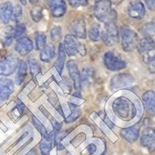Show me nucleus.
Here are the masks:
<instances>
[{
    "label": "nucleus",
    "instance_id": "nucleus-1",
    "mask_svg": "<svg viewBox=\"0 0 155 155\" xmlns=\"http://www.w3.org/2000/svg\"><path fill=\"white\" fill-rule=\"evenodd\" d=\"M94 15L100 22L106 24L108 23H116L117 14L112 8L109 0H98L94 7Z\"/></svg>",
    "mask_w": 155,
    "mask_h": 155
},
{
    "label": "nucleus",
    "instance_id": "nucleus-2",
    "mask_svg": "<svg viewBox=\"0 0 155 155\" xmlns=\"http://www.w3.org/2000/svg\"><path fill=\"white\" fill-rule=\"evenodd\" d=\"M113 107L115 113L123 119H132L136 115L134 105L124 97L116 99L113 102Z\"/></svg>",
    "mask_w": 155,
    "mask_h": 155
},
{
    "label": "nucleus",
    "instance_id": "nucleus-3",
    "mask_svg": "<svg viewBox=\"0 0 155 155\" xmlns=\"http://www.w3.org/2000/svg\"><path fill=\"white\" fill-rule=\"evenodd\" d=\"M120 34H121L122 48L124 51L131 52L137 48L140 39L138 34L135 31L129 27H124L121 28Z\"/></svg>",
    "mask_w": 155,
    "mask_h": 155
},
{
    "label": "nucleus",
    "instance_id": "nucleus-4",
    "mask_svg": "<svg viewBox=\"0 0 155 155\" xmlns=\"http://www.w3.org/2000/svg\"><path fill=\"white\" fill-rule=\"evenodd\" d=\"M62 44L66 54L69 57L75 56L78 54L81 56H85L86 54V48L85 44L76 41L75 37H73L71 34H68L65 36L64 41Z\"/></svg>",
    "mask_w": 155,
    "mask_h": 155
},
{
    "label": "nucleus",
    "instance_id": "nucleus-5",
    "mask_svg": "<svg viewBox=\"0 0 155 155\" xmlns=\"http://www.w3.org/2000/svg\"><path fill=\"white\" fill-rule=\"evenodd\" d=\"M101 39L108 47L113 46L120 41V31L116 23L105 24V28L101 34Z\"/></svg>",
    "mask_w": 155,
    "mask_h": 155
},
{
    "label": "nucleus",
    "instance_id": "nucleus-6",
    "mask_svg": "<svg viewBox=\"0 0 155 155\" xmlns=\"http://www.w3.org/2000/svg\"><path fill=\"white\" fill-rule=\"evenodd\" d=\"M103 62L108 70L111 71H119L127 68V63L122 58L115 54L112 51H108L105 54Z\"/></svg>",
    "mask_w": 155,
    "mask_h": 155
},
{
    "label": "nucleus",
    "instance_id": "nucleus-7",
    "mask_svg": "<svg viewBox=\"0 0 155 155\" xmlns=\"http://www.w3.org/2000/svg\"><path fill=\"white\" fill-rule=\"evenodd\" d=\"M19 59L14 54L8 55L0 61V75L9 76L18 68Z\"/></svg>",
    "mask_w": 155,
    "mask_h": 155
},
{
    "label": "nucleus",
    "instance_id": "nucleus-8",
    "mask_svg": "<svg viewBox=\"0 0 155 155\" xmlns=\"http://www.w3.org/2000/svg\"><path fill=\"white\" fill-rule=\"evenodd\" d=\"M134 83V78L131 74L127 73H121L116 74L110 81L111 90H117L120 88L130 87Z\"/></svg>",
    "mask_w": 155,
    "mask_h": 155
},
{
    "label": "nucleus",
    "instance_id": "nucleus-9",
    "mask_svg": "<svg viewBox=\"0 0 155 155\" xmlns=\"http://www.w3.org/2000/svg\"><path fill=\"white\" fill-rule=\"evenodd\" d=\"M140 143L149 151L155 150V130L151 127H147L142 131L140 136Z\"/></svg>",
    "mask_w": 155,
    "mask_h": 155
},
{
    "label": "nucleus",
    "instance_id": "nucleus-10",
    "mask_svg": "<svg viewBox=\"0 0 155 155\" xmlns=\"http://www.w3.org/2000/svg\"><path fill=\"white\" fill-rule=\"evenodd\" d=\"M69 30L74 37L80 39L86 38V25L82 19H76L71 23Z\"/></svg>",
    "mask_w": 155,
    "mask_h": 155
},
{
    "label": "nucleus",
    "instance_id": "nucleus-11",
    "mask_svg": "<svg viewBox=\"0 0 155 155\" xmlns=\"http://www.w3.org/2000/svg\"><path fill=\"white\" fill-rule=\"evenodd\" d=\"M14 82L9 78H0V103L5 102L14 92Z\"/></svg>",
    "mask_w": 155,
    "mask_h": 155
},
{
    "label": "nucleus",
    "instance_id": "nucleus-12",
    "mask_svg": "<svg viewBox=\"0 0 155 155\" xmlns=\"http://www.w3.org/2000/svg\"><path fill=\"white\" fill-rule=\"evenodd\" d=\"M68 71L69 75L71 78L72 79L73 83H74V87L77 92H79L81 88V73L78 69V64L74 61H69L67 64Z\"/></svg>",
    "mask_w": 155,
    "mask_h": 155
},
{
    "label": "nucleus",
    "instance_id": "nucleus-13",
    "mask_svg": "<svg viewBox=\"0 0 155 155\" xmlns=\"http://www.w3.org/2000/svg\"><path fill=\"white\" fill-rule=\"evenodd\" d=\"M46 2L54 17L60 18L65 14L67 5L64 0H46Z\"/></svg>",
    "mask_w": 155,
    "mask_h": 155
},
{
    "label": "nucleus",
    "instance_id": "nucleus-14",
    "mask_svg": "<svg viewBox=\"0 0 155 155\" xmlns=\"http://www.w3.org/2000/svg\"><path fill=\"white\" fill-rule=\"evenodd\" d=\"M34 49V44L30 38L27 37L16 40L15 51L21 56H26Z\"/></svg>",
    "mask_w": 155,
    "mask_h": 155
},
{
    "label": "nucleus",
    "instance_id": "nucleus-15",
    "mask_svg": "<svg viewBox=\"0 0 155 155\" xmlns=\"http://www.w3.org/2000/svg\"><path fill=\"white\" fill-rule=\"evenodd\" d=\"M128 14L131 18L136 19H140L144 17L146 14V9L144 5L140 1H133L128 6Z\"/></svg>",
    "mask_w": 155,
    "mask_h": 155
},
{
    "label": "nucleus",
    "instance_id": "nucleus-16",
    "mask_svg": "<svg viewBox=\"0 0 155 155\" xmlns=\"http://www.w3.org/2000/svg\"><path fill=\"white\" fill-rule=\"evenodd\" d=\"M142 101L147 113L150 116H155V92L149 90L142 95Z\"/></svg>",
    "mask_w": 155,
    "mask_h": 155
},
{
    "label": "nucleus",
    "instance_id": "nucleus-17",
    "mask_svg": "<svg viewBox=\"0 0 155 155\" xmlns=\"http://www.w3.org/2000/svg\"><path fill=\"white\" fill-rule=\"evenodd\" d=\"M120 136L129 143H134L140 136L139 127L134 126V127L121 129Z\"/></svg>",
    "mask_w": 155,
    "mask_h": 155
},
{
    "label": "nucleus",
    "instance_id": "nucleus-18",
    "mask_svg": "<svg viewBox=\"0 0 155 155\" xmlns=\"http://www.w3.org/2000/svg\"><path fill=\"white\" fill-rule=\"evenodd\" d=\"M12 3L6 2L0 5V22L4 24H7L12 19Z\"/></svg>",
    "mask_w": 155,
    "mask_h": 155
},
{
    "label": "nucleus",
    "instance_id": "nucleus-19",
    "mask_svg": "<svg viewBox=\"0 0 155 155\" xmlns=\"http://www.w3.org/2000/svg\"><path fill=\"white\" fill-rule=\"evenodd\" d=\"M27 71H28V65L27 62L23 60L20 61L18 66V71L16 73V78H15L16 85H20L23 84L25 78L27 77Z\"/></svg>",
    "mask_w": 155,
    "mask_h": 155
},
{
    "label": "nucleus",
    "instance_id": "nucleus-20",
    "mask_svg": "<svg viewBox=\"0 0 155 155\" xmlns=\"http://www.w3.org/2000/svg\"><path fill=\"white\" fill-rule=\"evenodd\" d=\"M55 56V48L54 45L49 44H47L41 51L40 53V59L43 62L48 63L51 61V60L54 58Z\"/></svg>",
    "mask_w": 155,
    "mask_h": 155
},
{
    "label": "nucleus",
    "instance_id": "nucleus-21",
    "mask_svg": "<svg viewBox=\"0 0 155 155\" xmlns=\"http://www.w3.org/2000/svg\"><path fill=\"white\" fill-rule=\"evenodd\" d=\"M137 48L138 50V52L142 55L145 52H147V51L154 49L155 41L152 38H147V37H144L141 41H140Z\"/></svg>",
    "mask_w": 155,
    "mask_h": 155
},
{
    "label": "nucleus",
    "instance_id": "nucleus-22",
    "mask_svg": "<svg viewBox=\"0 0 155 155\" xmlns=\"http://www.w3.org/2000/svg\"><path fill=\"white\" fill-rule=\"evenodd\" d=\"M66 58V53L64 49L63 44H59V48H58V59L55 62V68H56L59 74H61L63 71L64 67V62H65Z\"/></svg>",
    "mask_w": 155,
    "mask_h": 155
},
{
    "label": "nucleus",
    "instance_id": "nucleus-23",
    "mask_svg": "<svg viewBox=\"0 0 155 155\" xmlns=\"http://www.w3.org/2000/svg\"><path fill=\"white\" fill-rule=\"evenodd\" d=\"M140 34L147 38H152L155 36V22H149L141 27L140 29Z\"/></svg>",
    "mask_w": 155,
    "mask_h": 155
},
{
    "label": "nucleus",
    "instance_id": "nucleus-24",
    "mask_svg": "<svg viewBox=\"0 0 155 155\" xmlns=\"http://www.w3.org/2000/svg\"><path fill=\"white\" fill-rule=\"evenodd\" d=\"M88 37L92 41H99L101 38L102 30L100 25L98 23H94L91 26L88 30Z\"/></svg>",
    "mask_w": 155,
    "mask_h": 155
},
{
    "label": "nucleus",
    "instance_id": "nucleus-25",
    "mask_svg": "<svg viewBox=\"0 0 155 155\" xmlns=\"http://www.w3.org/2000/svg\"><path fill=\"white\" fill-rule=\"evenodd\" d=\"M32 121H33V124L35 126V127L37 128V130L41 133V134L42 135L43 137L45 140H53V134H48V131H47L46 128L44 127V126L41 124V122L39 121L35 116H33L32 117Z\"/></svg>",
    "mask_w": 155,
    "mask_h": 155
},
{
    "label": "nucleus",
    "instance_id": "nucleus-26",
    "mask_svg": "<svg viewBox=\"0 0 155 155\" xmlns=\"http://www.w3.org/2000/svg\"><path fill=\"white\" fill-rule=\"evenodd\" d=\"M69 106H70L71 113L70 114V116H68L65 119V122L67 124H70V123L74 122L76 120L79 118L81 114V109H79V107L78 106L72 104V103H69Z\"/></svg>",
    "mask_w": 155,
    "mask_h": 155
},
{
    "label": "nucleus",
    "instance_id": "nucleus-27",
    "mask_svg": "<svg viewBox=\"0 0 155 155\" xmlns=\"http://www.w3.org/2000/svg\"><path fill=\"white\" fill-rule=\"evenodd\" d=\"M14 39V28L9 27L6 28L2 35V44L5 48L10 46Z\"/></svg>",
    "mask_w": 155,
    "mask_h": 155
},
{
    "label": "nucleus",
    "instance_id": "nucleus-28",
    "mask_svg": "<svg viewBox=\"0 0 155 155\" xmlns=\"http://www.w3.org/2000/svg\"><path fill=\"white\" fill-rule=\"evenodd\" d=\"M94 70L92 68H83L82 73L81 74V83L83 85H88L91 82L92 79L93 78Z\"/></svg>",
    "mask_w": 155,
    "mask_h": 155
},
{
    "label": "nucleus",
    "instance_id": "nucleus-29",
    "mask_svg": "<svg viewBox=\"0 0 155 155\" xmlns=\"http://www.w3.org/2000/svg\"><path fill=\"white\" fill-rule=\"evenodd\" d=\"M30 74L33 77L37 76L41 71V66L35 58H30L28 61Z\"/></svg>",
    "mask_w": 155,
    "mask_h": 155
},
{
    "label": "nucleus",
    "instance_id": "nucleus-30",
    "mask_svg": "<svg viewBox=\"0 0 155 155\" xmlns=\"http://www.w3.org/2000/svg\"><path fill=\"white\" fill-rule=\"evenodd\" d=\"M36 48L41 51L47 45V36L42 33H37L35 36Z\"/></svg>",
    "mask_w": 155,
    "mask_h": 155
},
{
    "label": "nucleus",
    "instance_id": "nucleus-31",
    "mask_svg": "<svg viewBox=\"0 0 155 155\" xmlns=\"http://www.w3.org/2000/svg\"><path fill=\"white\" fill-rule=\"evenodd\" d=\"M30 16H31L32 19L34 20L35 23H38L43 18V8L41 5H37L34 8L31 9L30 11Z\"/></svg>",
    "mask_w": 155,
    "mask_h": 155
},
{
    "label": "nucleus",
    "instance_id": "nucleus-32",
    "mask_svg": "<svg viewBox=\"0 0 155 155\" xmlns=\"http://www.w3.org/2000/svg\"><path fill=\"white\" fill-rule=\"evenodd\" d=\"M26 34H27V27L24 23H16V27L14 28V39L18 40L24 37Z\"/></svg>",
    "mask_w": 155,
    "mask_h": 155
},
{
    "label": "nucleus",
    "instance_id": "nucleus-33",
    "mask_svg": "<svg viewBox=\"0 0 155 155\" xmlns=\"http://www.w3.org/2000/svg\"><path fill=\"white\" fill-rule=\"evenodd\" d=\"M52 149V140H43L40 144V150L42 155H48Z\"/></svg>",
    "mask_w": 155,
    "mask_h": 155
},
{
    "label": "nucleus",
    "instance_id": "nucleus-34",
    "mask_svg": "<svg viewBox=\"0 0 155 155\" xmlns=\"http://www.w3.org/2000/svg\"><path fill=\"white\" fill-rule=\"evenodd\" d=\"M51 39L54 42H58L61 40L62 30L59 26H55L51 30Z\"/></svg>",
    "mask_w": 155,
    "mask_h": 155
},
{
    "label": "nucleus",
    "instance_id": "nucleus-35",
    "mask_svg": "<svg viewBox=\"0 0 155 155\" xmlns=\"http://www.w3.org/2000/svg\"><path fill=\"white\" fill-rule=\"evenodd\" d=\"M22 16H23V10H22L21 6L19 5H15L14 7H13V9H12V20H13L15 23H19V22H20Z\"/></svg>",
    "mask_w": 155,
    "mask_h": 155
},
{
    "label": "nucleus",
    "instance_id": "nucleus-36",
    "mask_svg": "<svg viewBox=\"0 0 155 155\" xmlns=\"http://www.w3.org/2000/svg\"><path fill=\"white\" fill-rule=\"evenodd\" d=\"M71 6L74 8H79L88 5V0H68Z\"/></svg>",
    "mask_w": 155,
    "mask_h": 155
},
{
    "label": "nucleus",
    "instance_id": "nucleus-37",
    "mask_svg": "<svg viewBox=\"0 0 155 155\" xmlns=\"http://www.w3.org/2000/svg\"><path fill=\"white\" fill-rule=\"evenodd\" d=\"M146 5L150 10H155V0H145Z\"/></svg>",
    "mask_w": 155,
    "mask_h": 155
},
{
    "label": "nucleus",
    "instance_id": "nucleus-38",
    "mask_svg": "<svg viewBox=\"0 0 155 155\" xmlns=\"http://www.w3.org/2000/svg\"><path fill=\"white\" fill-rule=\"evenodd\" d=\"M147 66L151 72H155V57L147 64Z\"/></svg>",
    "mask_w": 155,
    "mask_h": 155
},
{
    "label": "nucleus",
    "instance_id": "nucleus-39",
    "mask_svg": "<svg viewBox=\"0 0 155 155\" xmlns=\"http://www.w3.org/2000/svg\"><path fill=\"white\" fill-rule=\"evenodd\" d=\"M96 149L97 147L96 146H95V144H94V143H91V144L88 145V147H87V151H88V153L91 155L92 154V153H95Z\"/></svg>",
    "mask_w": 155,
    "mask_h": 155
},
{
    "label": "nucleus",
    "instance_id": "nucleus-40",
    "mask_svg": "<svg viewBox=\"0 0 155 155\" xmlns=\"http://www.w3.org/2000/svg\"><path fill=\"white\" fill-rule=\"evenodd\" d=\"M29 2L31 4H35L37 3V2H39V0H29Z\"/></svg>",
    "mask_w": 155,
    "mask_h": 155
},
{
    "label": "nucleus",
    "instance_id": "nucleus-41",
    "mask_svg": "<svg viewBox=\"0 0 155 155\" xmlns=\"http://www.w3.org/2000/svg\"><path fill=\"white\" fill-rule=\"evenodd\" d=\"M19 2H21V3L24 5L27 4V0H19Z\"/></svg>",
    "mask_w": 155,
    "mask_h": 155
}]
</instances>
